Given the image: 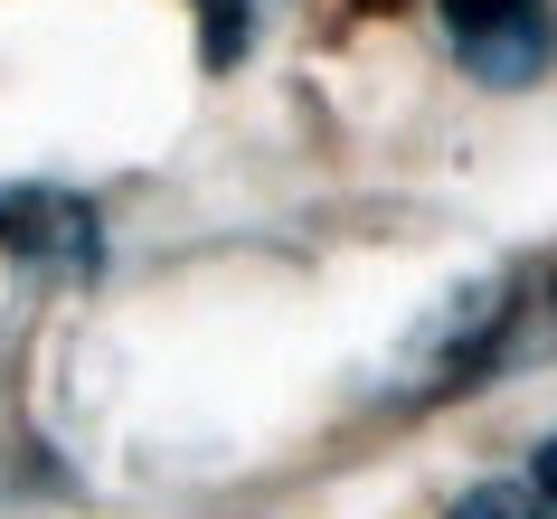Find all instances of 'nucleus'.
<instances>
[{"instance_id":"nucleus-1","label":"nucleus","mask_w":557,"mask_h":519,"mask_svg":"<svg viewBox=\"0 0 557 519\" xmlns=\"http://www.w3.org/2000/svg\"><path fill=\"white\" fill-rule=\"evenodd\" d=\"M444 38H454V66L492 95H520L548 76L557 58V10L548 0H435Z\"/></svg>"},{"instance_id":"nucleus-2","label":"nucleus","mask_w":557,"mask_h":519,"mask_svg":"<svg viewBox=\"0 0 557 519\" xmlns=\"http://www.w3.org/2000/svg\"><path fill=\"white\" fill-rule=\"evenodd\" d=\"M510 274H472V284H454L435 302V321H416L407 349H397V387H444V378H463L482 349L510 331Z\"/></svg>"},{"instance_id":"nucleus-3","label":"nucleus","mask_w":557,"mask_h":519,"mask_svg":"<svg viewBox=\"0 0 557 519\" xmlns=\"http://www.w3.org/2000/svg\"><path fill=\"white\" fill-rule=\"evenodd\" d=\"M0 246L38 274H95L104 256V227H95V208L58 180H10L0 189Z\"/></svg>"},{"instance_id":"nucleus-4","label":"nucleus","mask_w":557,"mask_h":519,"mask_svg":"<svg viewBox=\"0 0 557 519\" xmlns=\"http://www.w3.org/2000/svg\"><path fill=\"white\" fill-rule=\"evenodd\" d=\"M264 10H274V0H199V58L208 66H236L246 48H256Z\"/></svg>"},{"instance_id":"nucleus-5","label":"nucleus","mask_w":557,"mask_h":519,"mask_svg":"<svg viewBox=\"0 0 557 519\" xmlns=\"http://www.w3.org/2000/svg\"><path fill=\"white\" fill-rule=\"evenodd\" d=\"M444 519H548L539 510V491L529 482H472V491H454V510Z\"/></svg>"},{"instance_id":"nucleus-6","label":"nucleus","mask_w":557,"mask_h":519,"mask_svg":"<svg viewBox=\"0 0 557 519\" xmlns=\"http://www.w3.org/2000/svg\"><path fill=\"white\" fill-rule=\"evenodd\" d=\"M529 491H539V510L557 519V434H548V444H539V462H529Z\"/></svg>"}]
</instances>
